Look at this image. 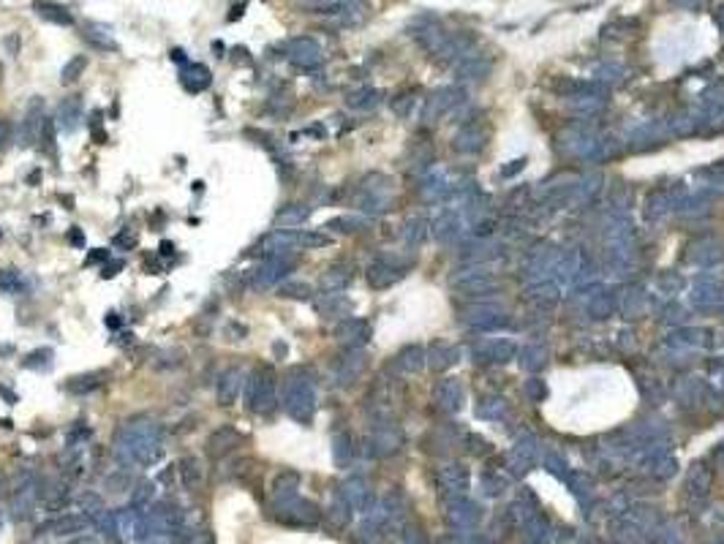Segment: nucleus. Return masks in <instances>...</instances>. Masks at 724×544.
Segmentation results:
<instances>
[{
  "label": "nucleus",
  "instance_id": "obj_1",
  "mask_svg": "<svg viewBox=\"0 0 724 544\" xmlns=\"http://www.w3.org/2000/svg\"><path fill=\"white\" fill-rule=\"evenodd\" d=\"M114 449L123 460L131 463H153L161 454V428L150 416H134L123 422L114 438Z\"/></svg>",
  "mask_w": 724,
  "mask_h": 544
},
{
  "label": "nucleus",
  "instance_id": "obj_2",
  "mask_svg": "<svg viewBox=\"0 0 724 544\" xmlns=\"http://www.w3.org/2000/svg\"><path fill=\"white\" fill-rule=\"evenodd\" d=\"M278 403V379L272 367L259 365L246 379V408L250 414H270Z\"/></svg>",
  "mask_w": 724,
  "mask_h": 544
},
{
  "label": "nucleus",
  "instance_id": "obj_3",
  "mask_svg": "<svg viewBox=\"0 0 724 544\" xmlns=\"http://www.w3.org/2000/svg\"><path fill=\"white\" fill-rule=\"evenodd\" d=\"M283 408H286V414L292 419L308 425L314 419V389H311V381H305L297 373H292L286 379V384H283Z\"/></svg>",
  "mask_w": 724,
  "mask_h": 544
},
{
  "label": "nucleus",
  "instance_id": "obj_4",
  "mask_svg": "<svg viewBox=\"0 0 724 544\" xmlns=\"http://www.w3.org/2000/svg\"><path fill=\"white\" fill-rule=\"evenodd\" d=\"M295 267V261L292 259H286V256H270V259H264L256 272L250 275V286L253 289H259V292H264V289H270L275 283H281V278L286 275V272H292Z\"/></svg>",
  "mask_w": 724,
  "mask_h": 544
},
{
  "label": "nucleus",
  "instance_id": "obj_5",
  "mask_svg": "<svg viewBox=\"0 0 724 544\" xmlns=\"http://www.w3.org/2000/svg\"><path fill=\"white\" fill-rule=\"evenodd\" d=\"M44 101L41 98H36V101H30V107H27V114H25V120L20 123V147H33L36 142H41V131H44Z\"/></svg>",
  "mask_w": 724,
  "mask_h": 544
},
{
  "label": "nucleus",
  "instance_id": "obj_6",
  "mask_svg": "<svg viewBox=\"0 0 724 544\" xmlns=\"http://www.w3.org/2000/svg\"><path fill=\"white\" fill-rule=\"evenodd\" d=\"M246 370L243 367H227L224 373H221V379H218V386H215V395H218V403L221 406H234L237 403V397L243 395V389H246Z\"/></svg>",
  "mask_w": 724,
  "mask_h": 544
},
{
  "label": "nucleus",
  "instance_id": "obj_7",
  "mask_svg": "<svg viewBox=\"0 0 724 544\" xmlns=\"http://www.w3.org/2000/svg\"><path fill=\"white\" fill-rule=\"evenodd\" d=\"M286 57H289V63H295L297 68H316L321 63V49L314 39H305V36H300V39H292L289 44H286Z\"/></svg>",
  "mask_w": 724,
  "mask_h": 544
},
{
  "label": "nucleus",
  "instance_id": "obj_8",
  "mask_svg": "<svg viewBox=\"0 0 724 544\" xmlns=\"http://www.w3.org/2000/svg\"><path fill=\"white\" fill-rule=\"evenodd\" d=\"M82 117H85V112H82V98L79 95H68L58 104L55 120H58V128L63 134H74L82 125Z\"/></svg>",
  "mask_w": 724,
  "mask_h": 544
},
{
  "label": "nucleus",
  "instance_id": "obj_9",
  "mask_svg": "<svg viewBox=\"0 0 724 544\" xmlns=\"http://www.w3.org/2000/svg\"><path fill=\"white\" fill-rule=\"evenodd\" d=\"M240 441H243V435L237 433V428L224 425V428H218V430L210 433V438H207V452L213 454V457H221V454L232 452Z\"/></svg>",
  "mask_w": 724,
  "mask_h": 544
},
{
  "label": "nucleus",
  "instance_id": "obj_10",
  "mask_svg": "<svg viewBox=\"0 0 724 544\" xmlns=\"http://www.w3.org/2000/svg\"><path fill=\"white\" fill-rule=\"evenodd\" d=\"M85 39H88V44L93 49H101V52H120V44H117V39H114L112 27L104 22H90L85 25V33H82Z\"/></svg>",
  "mask_w": 724,
  "mask_h": 544
},
{
  "label": "nucleus",
  "instance_id": "obj_11",
  "mask_svg": "<svg viewBox=\"0 0 724 544\" xmlns=\"http://www.w3.org/2000/svg\"><path fill=\"white\" fill-rule=\"evenodd\" d=\"M213 76H210V68L202 66V63H185L180 68V85L188 93H202L210 88Z\"/></svg>",
  "mask_w": 724,
  "mask_h": 544
},
{
  "label": "nucleus",
  "instance_id": "obj_12",
  "mask_svg": "<svg viewBox=\"0 0 724 544\" xmlns=\"http://www.w3.org/2000/svg\"><path fill=\"white\" fill-rule=\"evenodd\" d=\"M109 370H93V373H82V376H71L66 381V392L71 395H90L95 389L107 384Z\"/></svg>",
  "mask_w": 724,
  "mask_h": 544
},
{
  "label": "nucleus",
  "instance_id": "obj_13",
  "mask_svg": "<svg viewBox=\"0 0 724 544\" xmlns=\"http://www.w3.org/2000/svg\"><path fill=\"white\" fill-rule=\"evenodd\" d=\"M33 8H36V14L46 20V22L52 25H60V27H71L74 25V14L68 11L66 6H60V3H52V0H36L33 3Z\"/></svg>",
  "mask_w": 724,
  "mask_h": 544
},
{
  "label": "nucleus",
  "instance_id": "obj_14",
  "mask_svg": "<svg viewBox=\"0 0 724 544\" xmlns=\"http://www.w3.org/2000/svg\"><path fill=\"white\" fill-rule=\"evenodd\" d=\"M292 245H295V237H292V234H286V231H272V234L259 240L256 253H262L264 259H270V256H281L283 250L292 248Z\"/></svg>",
  "mask_w": 724,
  "mask_h": 544
},
{
  "label": "nucleus",
  "instance_id": "obj_15",
  "mask_svg": "<svg viewBox=\"0 0 724 544\" xmlns=\"http://www.w3.org/2000/svg\"><path fill=\"white\" fill-rule=\"evenodd\" d=\"M308 215H311L308 207H302V204H289V207H283V210L275 212V226H283V229L297 226V224H302Z\"/></svg>",
  "mask_w": 724,
  "mask_h": 544
},
{
  "label": "nucleus",
  "instance_id": "obj_16",
  "mask_svg": "<svg viewBox=\"0 0 724 544\" xmlns=\"http://www.w3.org/2000/svg\"><path fill=\"white\" fill-rule=\"evenodd\" d=\"M85 68H88V57H85V55L71 57L66 66H63V71H60V82H63V85H74V82L85 74Z\"/></svg>",
  "mask_w": 724,
  "mask_h": 544
},
{
  "label": "nucleus",
  "instance_id": "obj_17",
  "mask_svg": "<svg viewBox=\"0 0 724 544\" xmlns=\"http://www.w3.org/2000/svg\"><path fill=\"white\" fill-rule=\"evenodd\" d=\"M52 348H36V351H30L27 357H25V367H30V370H49L52 367Z\"/></svg>",
  "mask_w": 724,
  "mask_h": 544
},
{
  "label": "nucleus",
  "instance_id": "obj_18",
  "mask_svg": "<svg viewBox=\"0 0 724 544\" xmlns=\"http://www.w3.org/2000/svg\"><path fill=\"white\" fill-rule=\"evenodd\" d=\"M22 289V275L17 270H3L0 272V292L3 294H20Z\"/></svg>",
  "mask_w": 724,
  "mask_h": 544
},
{
  "label": "nucleus",
  "instance_id": "obj_19",
  "mask_svg": "<svg viewBox=\"0 0 724 544\" xmlns=\"http://www.w3.org/2000/svg\"><path fill=\"white\" fill-rule=\"evenodd\" d=\"M278 297H283V299H308V297H311V289H308L305 283L289 280V283H278Z\"/></svg>",
  "mask_w": 724,
  "mask_h": 544
},
{
  "label": "nucleus",
  "instance_id": "obj_20",
  "mask_svg": "<svg viewBox=\"0 0 724 544\" xmlns=\"http://www.w3.org/2000/svg\"><path fill=\"white\" fill-rule=\"evenodd\" d=\"M180 465H182V476H185V482H188V484H194V482H199V479H202V465H199V460H196V457H185Z\"/></svg>",
  "mask_w": 724,
  "mask_h": 544
},
{
  "label": "nucleus",
  "instance_id": "obj_21",
  "mask_svg": "<svg viewBox=\"0 0 724 544\" xmlns=\"http://www.w3.org/2000/svg\"><path fill=\"white\" fill-rule=\"evenodd\" d=\"M327 243L330 240L324 234H314V231H305V234H297L295 237V245H302V248H321Z\"/></svg>",
  "mask_w": 724,
  "mask_h": 544
},
{
  "label": "nucleus",
  "instance_id": "obj_22",
  "mask_svg": "<svg viewBox=\"0 0 724 544\" xmlns=\"http://www.w3.org/2000/svg\"><path fill=\"white\" fill-rule=\"evenodd\" d=\"M55 120L52 117H46L44 120V131H41V144H44V150L46 153H52L55 156Z\"/></svg>",
  "mask_w": 724,
  "mask_h": 544
},
{
  "label": "nucleus",
  "instance_id": "obj_23",
  "mask_svg": "<svg viewBox=\"0 0 724 544\" xmlns=\"http://www.w3.org/2000/svg\"><path fill=\"white\" fill-rule=\"evenodd\" d=\"M114 245H117V248H134V245H136V234L120 231V234L114 237Z\"/></svg>",
  "mask_w": 724,
  "mask_h": 544
},
{
  "label": "nucleus",
  "instance_id": "obj_24",
  "mask_svg": "<svg viewBox=\"0 0 724 544\" xmlns=\"http://www.w3.org/2000/svg\"><path fill=\"white\" fill-rule=\"evenodd\" d=\"M68 243H71L74 248H85V231L74 226L71 231H68Z\"/></svg>",
  "mask_w": 724,
  "mask_h": 544
},
{
  "label": "nucleus",
  "instance_id": "obj_25",
  "mask_svg": "<svg viewBox=\"0 0 724 544\" xmlns=\"http://www.w3.org/2000/svg\"><path fill=\"white\" fill-rule=\"evenodd\" d=\"M333 3L335 0H297V6H302V8H327Z\"/></svg>",
  "mask_w": 724,
  "mask_h": 544
},
{
  "label": "nucleus",
  "instance_id": "obj_26",
  "mask_svg": "<svg viewBox=\"0 0 724 544\" xmlns=\"http://www.w3.org/2000/svg\"><path fill=\"white\" fill-rule=\"evenodd\" d=\"M8 139H11V123H8L6 117H0V147H3Z\"/></svg>",
  "mask_w": 724,
  "mask_h": 544
},
{
  "label": "nucleus",
  "instance_id": "obj_27",
  "mask_svg": "<svg viewBox=\"0 0 724 544\" xmlns=\"http://www.w3.org/2000/svg\"><path fill=\"white\" fill-rule=\"evenodd\" d=\"M120 270H123V261H109V264H104L101 278H114V275H117Z\"/></svg>",
  "mask_w": 724,
  "mask_h": 544
},
{
  "label": "nucleus",
  "instance_id": "obj_28",
  "mask_svg": "<svg viewBox=\"0 0 724 544\" xmlns=\"http://www.w3.org/2000/svg\"><path fill=\"white\" fill-rule=\"evenodd\" d=\"M90 134H93V139H95V144H107V131H101L98 125H90Z\"/></svg>",
  "mask_w": 724,
  "mask_h": 544
},
{
  "label": "nucleus",
  "instance_id": "obj_29",
  "mask_svg": "<svg viewBox=\"0 0 724 544\" xmlns=\"http://www.w3.org/2000/svg\"><path fill=\"white\" fill-rule=\"evenodd\" d=\"M104 259H107V261H109V250L98 248V250H95V253H93V256H90V259H88V261H104Z\"/></svg>",
  "mask_w": 724,
  "mask_h": 544
},
{
  "label": "nucleus",
  "instance_id": "obj_30",
  "mask_svg": "<svg viewBox=\"0 0 724 544\" xmlns=\"http://www.w3.org/2000/svg\"><path fill=\"white\" fill-rule=\"evenodd\" d=\"M0 395H3V397H6V403H8V406H14V403H17V395H14V392H11V389H6V386H0Z\"/></svg>",
  "mask_w": 724,
  "mask_h": 544
},
{
  "label": "nucleus",
  "instance_id": "obj_31",
  "mask_svg": "<svg viewBox=\"0 0 724 544\" xmlns=\"http://www.w3.org/2000/svg\"><path fill=\"white\" fill-rule=\"evenodd\" d=\"M169 57H172L175 63H182V66H185V52H182V49H172Z\"/></svg>",
  "mask_w": 724,
  "mask_h": 544
},
{
  "label": "nucleus",
  "instance_id": "obj_32",
  "mask_svg": "<svg viewBox=\"0 0 724 544\" xmlns=\"http://www.w3.org/2000/svg\"><path fill=\"white\" fill-rule=\"evenodd\" d=\"M6 46H8L11 52H17V46H20V36H8V39H6Z\"/></svg>",
  "mask_w": 724,
  "mask_h": 544
},
{
  "label": "nucleus",
  "instance_id": "obj_33",
  "mask_svg": "<svg viewBox=\"0 0 724 544\" xmlns=\"http://www.w3.org/2000/svg\"><path fill=\"white\" fill-rule=\"evenodd\" d=\"M175 253V245L172 243H161V256H172Z\"/></svg>",
  "mask_w": 724,
  "mask_h": 544
},
{
  "label": "nucleus",
  "instance_id": "obj_34",
  "mask_svg": "<svg viewBox=\"0 0 724 544\" xmlns=\"http://www.w3.org/2000/svg\"><path fill=\"white\" fill-rule=\"evenodd\" d=\"M107 327H112V329H117V327H120V318H117V313H109V316H107Z\"/></svg>",
  "mask_w": 724,
  "mask_h": 544
},
{
  "label": "nucleus",
  "instance_id": "obj_35",
  "mask_svg": "<svg viewBox=\"0 0 724 544\" xmlns=\"http://www.w3.org/2000/svg\"><path fill=\"white\" fill-rule=\"evenodd\" d=\"M272 351H275L278 357H283V354H286V346H283V343H275V346H272Z\"/></svg>",
  "mask_w": 724,
  "mask_h": 544
},
{
  "label": "nucleus",
  "instance_id": "obj_36",
  "mask_svg": "<svg viewBox=\"0 0 724 544\" xmlns=\"http://www.w3.org/2000/svg\"><path fill=\"white\" fill-rule=\"evenodd\" d=\"M0 71H3V68H0Z\"/></svg>",
  "mask_w": 724,
  "mask_h": 544
}]
</instances>
